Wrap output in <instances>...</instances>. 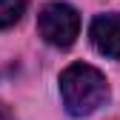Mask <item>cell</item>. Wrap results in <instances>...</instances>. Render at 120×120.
<instances>
[{
  "label": "cell",
  "mask_w": 120,
  "mask_h": 120,
  "mask_svg": "<svg viewBox=\"0 0 120 120\" xmlns=\"http://www.w3.org/2000/svg\"><path fill=\"white\" fill-rule=\"evenodd\" d=\"M0 120H11V114H9L6 109H0Z\"/></svg>",
  "instance_id": "obj_5"
},
{
  "label": "cell",
  "mask_w": 120,
  "mask_h": 120,
  "mask_svg": "<svg viewBox=\"0 0 120 120\" xmlns=\"http://www.w3.org/2000/svg\"><path fill=\"white\" fill-rule=\"evenodd\" d=\"M60 94H63V106L69 114L86 117L106 103L109 83L94 66L74 63L60 74Z\"/></svg>",
  "instance_id": "obj_1"
},
{
  "label": "cell",
  "mask_w": 120,
  "mask_h": 120,
  "mask_svg": "<svg viewBox=\"0 0 120 120\" xmlns=\"http://www.w3.org/2000/svg\"><path fill=\"white\" fill-rule=\"evenodd\" d=\"M92 43L100 54L120 60V14H100L92 20Z\"/></svg>",
  "instance_id": "obj_3"
},
{
  "label": "cell",
  "mask_w": 120,
  "mask_h": 120,
  "mask_svg": "<svg viewBox=\"0 0 120 120\" xmlns=\"http://www.w3.org/2000/svg\"><path fill=\"white\" fill-rule=\"evenodd\" d=\"M29 0H0V29H9L20 20V14L26 11Z\"/></svg>",
  "instance_id": "obj_4"
},
{
  "label": "cell",
  "mask_w": 120,
  "mask_h": 120,
  "mask_svg": "<svg viewBox=\"0 0 120 120\" xmlns=\"http://www.w3.org/2000/svg\"><path fill=\"white\" fill-rule=\"evenodd\" d=\"M37 32L46 43L66 49L74 43V37L80 32V14L69 3H49L37 14Z\"/></svg>",
  "instance_id": "obj_2"
}]
</instances>
